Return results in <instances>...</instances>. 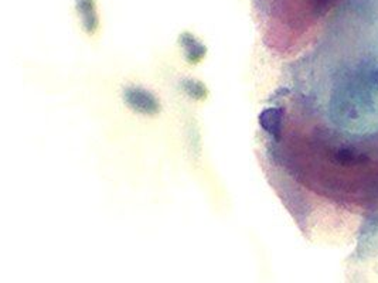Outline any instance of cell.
Instances as JSON below:
<instances>
[{
  "mask_svg": "<svg viewBox=\"0 0 378 283\" xmlns=\"http://www.w3.org/2000/svg\"><path fill=\"white\" fill-rule=\"evenodd\" d=\"M367 158L364 155H360L357 152H354L350 148H340L336 153H334V162L339 165H344V166H351V165H360L363 162H365Z\"/></svg>",
  "mask_w": 378,
  "mask_h": 283,
  "instance_id": "6da1fadb",
  "label": "cell"
},
{
  "mask_svg": "<svg viewBox=\"0 0 378 283\" xmlns=\"http://www.w3.org/2000/svg\"><path fill=\"white\" fill-rule=\"evenodd\" d=\"M372 82H374L375 85H378V67L375 68V71H374V74H372Z\"/></svg>",
  "mask_w": 378,
  "mask_h": 283,
  "instance_id": "7a4b0ae2",
  "label": "cell"
}]
</instances>
